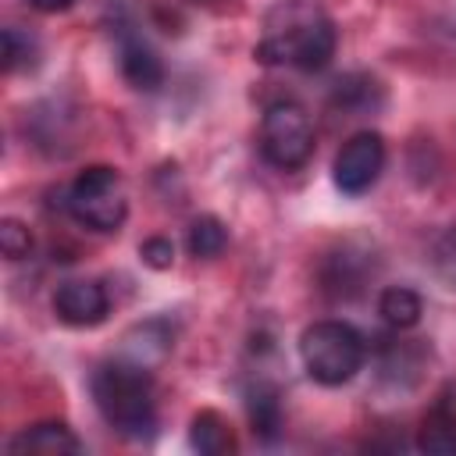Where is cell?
Listing matches in <instances>:
<instances>
[{
    "instance_id": "obj_2",
    "label": "cell",
    "mask_w": 456,
    "mask_h": 456,
    "mask_svg": "<svg viewBox=\"0 0 456 456\" xmlns=\"http://www.w3.org/2000/svg\"><path fill=\"white\" fill-rule=\"evenodd\" d=\"M93 403L110 431H118L128 442H146L157 431V392L150 367L114 356L103 360L89 378Z\"/></svg>"
},
{
    "instance_id": "obj_4",
    "label": "cell",
    "mask_w": 456,
    "mask_h": 456,
    "mask_svg": "<svg viewBox=\"0 0 456 456\" xmlns=\"http://www.w3.org/2000/svg\"><path fill=\"white\" fill-rule=\"evenodd\" d=\"M64 207L89 232H118L128 217V192L110 164H93L68 185Z\"/></svg>"
},
{
    "instance_id": "obj_9",
    "label": "cell",
    "mask_w": 456,
    "mask_h": 456,
    "mask_svg": "<svg viewBox=\"0 0 456 456\" xmlns=\"http://www.w3.org/2000/svg\"><path fill=\"white\" fill-rule=\"evenodd\" d=\"M246 413H249V428L260 442H274L285 428V410H281V388L274 381L256 378L246 388Z\"/></svg>"
},
{
    "instance_id": "obj_18",
    "label": "cell",
    "mask_w": 456,
    "mask_h": 456,
    "mask_svg": "<svg viewBox=\"0 0 456 456\" xmlns=\"http://www.w3.org/2000/svg\"><path fill=\"white\" fill-rule=\"evenodd\" d=\"M0 249H4L7 260H25L32 253V232L21 221L4 217L0 221Z\"/></svg>"
},
{
    "instance_id": "obj_8",
    "label": "cell",
    "mask_w": 456,
    "mask_h": 456,
    "mask_svg": "<svg viewBox=\"0 0 456 456\" xmlns=\"http://www.w3.org/2000/svg\"><path fill=\"white\" fill-rule=\"evenodd\" d=\"M118 68H121V78L139 93H157L164 86V61L135 32H121V39H118Z\"/></svg>"
},
{
    "instance_id": "obj_13",
    "label": "cell",
    "mask_w": 456,
    "mask_h": 456,
    "mask_svg": "<svg viewBox=\"0 0 456 456\" xmlns=\"http://www.w3.org/2000/svg\"><path fill=\"white\" fill-rule=\"evenodd\" d=\"M367 267H370V260H367V253H353L349 246H342V253H335V256H328L324 260V289L331 292V296H356L360 292V281L367 278Z\"/></svg>"
},
{
    "instance_id": "obj_7",
    "label": "cell",
    "mask_w": 456,
    "mask_h": 456,
    "mask_svg": "<svg viewBox=\"0 0 456 456\" xmlns=\"http://www.w3.org/2000/svg\"><path fill=\"white\" fill-rule=\"evenodd\" d=\"M53 314L68 328H96L110 314V296L96 278H68L53 292Z\"/></svg>"
},
{
    "instance_id": "obj_20",
    "label": "cell",
    "mask_w": 456,
    "mask_h": 456,
    "mask_svg": "<svg viewBox=\"0 0 456 456\" xmlns=\"http://www.w3.org/2000/svg\"><path fill=\"white\" fill-rule=\"evenodd\" d=\"M28 7H36V11H43V14H57V11H68L75 0H25Z\"/></svg>"
},
{
    "instance_id": "obj_17",
    "label": "cell",
    "mask_w": 456,
    "mask_h": 456,
    "mask_svg": "<svg viewBox=\"0 0 456 456\" xmlns=\"http://www.w3.org/2000/svg\"><path fill=\"white\" fill-rule=\"evenodd\" d=\"M0 46H4V68H7V71L32 68L36 57H39V43H36V36L25 32V28H18V25H7V28H4Z\"/></svg>"
},
{
    "instance_id": "obj_6",
    "label": "cell",
    "mask_w": 456,
    "mask_h": 456,
    "mask_svg": "<svg viewBox=\"0 0 456 456\" xmlns=\"http://www.w3.org/2000/svg\"><path fill=\"white\" fill-rule=\"evenodd\" d=\"M385 171V139L381 132H356L349 135L338 153H335V164H331V178H335V189L346 192V196H363L374 189V182L381 178Z\"/></svg>"
},
{
    "instance_id": "obj_16",
    "label": "cell",
    "mask_w": 456,
    "mask_h": 456,
    "mask_svg": "<svg viewBox=\"0 0 456 456\" xmlns=\"http://www.w3.org/2000/svg\"><path fill=\"white\" fill-rule=\"evenodd\" d=\"M224 246H228V228H224L221 217H214V214L192 217L189 232H185V249H189V256H196V260H214V256L224 253Z\"/></svg>"
},
{
    "instance_id": "obj_11",
    "label": "cell",
    "mask_w": 456,
    "mask_h": 456,
    "mask_svg": "<svg viewBox=\"0 0 456 456\" xmlns=\"http://www.w3.org/2000/svg\"><path fill=\"white\" fill-rule=\"evenodd\" d=\"M189 445L200 456H224L235 452V431L217 410H200L189 424Z\"/></svg>"
},
{
    "instance_id": "obj_19",
    "label": "cell",
    "mask_w": 456,
    "mask_h": 456,
    "mask_svg": "<svg viewBox=\"0 0 456 456\" xmlns=\"http://www.w3.org/2000/svg\"><path fill=\"white\" fill-rule=\"evenodd\" d=\"M139 256H142L146 267H153V271H167V267L175 264V242L164 239V235H153V239H146V242L139 246Z\"/></svg>"
},
{
    "instance_id": "obj_12",
    "label": "cell",
    "mask_w": 456,
    "mask_h": 456,
    "mask_svg": "<svg viewBox=\"0 0 456 456\" xmlns=\"http://www.w3.org/2000/svg\"><path fill=\"white\" fill-rule=\"evenodd\" d=\"M417 445L424 452H438V456H449L456 452V410L452 403L438 392L435 406L428 410L424 424H420V435H417Z\"/></svg>"
},
{
    "instance_id": "obj_14",
    "label": "cell",
    "mask_w": 456,
    "mask_h": 456,
    "mask_svg": "<svg viewBox=\"0 0 456 456\" xmlns=\"http://www.w3.org/2000/svg\"><path fill=\"white\" fill-rule=\"evenodd\" d=\"M331 103H335L342 114H349V118L370 114L374 107H381V86H378L370 75H346V78L335 82Z\"/></svg>"
},
{
    "instance_id": "obj_5",
    "label": "cell",
    "mask_w": 456,
    "mask_h": 456,
    "mask_svg": "<svg viewBox=\"0 0 456 456\" xmlns=\"http://www.w3.org/2000/svg\"><path fill=\"white\" fill-rule=\"evenodd\" d=\"M260 157L278 171H299L314 157V121L296 100H278L264 110Z\"/></svg>"
},
{
    "instance_id": "obj_3",
    "label": "cell",
    "mask_w": 456,
    "mask_h": 456,
    "mask_svg": "<svg viewBox=\"0 0 456 456\" xmlns=\"http://www.w3.org/2000/svg\"><path fill=\"white\" fill-rule=\"evenodd\" d=\"M299 356L317 385L338 388L363 370L367 342L346 321H314L299 338Z\"/></svg>"
},
{
    "instance_id": "obj_10",
    "label": "cell",
    "mask_w": 456,
    "mask_h": 456,
    "mask_svg": "<svg viewBox=\"0 0 456 456\" xmlns=\"http://www.w3.org/2000/svg\"><path fill=\"white\" fill-rule=\"evenodd\" d=\"M7 449L36 452V456H64V452H82V438L61 420H43V424H32L21 435H14Z\"/></svg>"
},
{
    "instance_id": "obj_1",
    "label": "cell",
    "mask_w": 456,
    "mask_h": 456,
    "mask_svg": "<svg viewBox=\"0 0 456 456\" xmlns=\"http://www.w3.org/2000/svg\"><path fill=\"white\" fill-rule=\"evenodd\" d=\"M338 28L317 0H278L264 18V36L253 57L267 68L289 64L296 71H324L335 57Z\"/></svg>"
},
{
    "instance_id": "obj_15",
    "label": "cell",
    "mask_w": 456,
    "mask_h": 456,
    "mask_svg": "<svg viewBox=\"0 0 456 456\" xmlns=\"http://www.w3.org/2000/svg\"><path fill=\"white\" fill-rule=\"evenodd\" d=\"M378 314H381V321H385L388 328L406 331V328H413V324L420 321L424 303H420V296H417L413 289H406V285H388V289L378 296Z\"/></svg>"
}]
</instances>
